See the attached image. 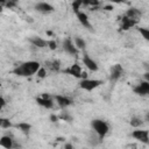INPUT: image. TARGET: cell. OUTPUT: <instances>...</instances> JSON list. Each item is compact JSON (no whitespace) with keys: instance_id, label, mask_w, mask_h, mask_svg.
Listing matches in <instances>:
<instances>
[{"instance_id":"obj_12","label":"cell","mask_w":149,"mask_h":149,"mask_svg":"<svg viewBox=\"0 0 149 149\" xmlns=\"http://www.w3.org/2000/svg\"><path fill=\"white\" fill-rule=\"evenodd\" d=\"M55 100L57 102V105L62 108H65L68 106H70L72 104V100L69 98V97H65V95H61V94H57L55 95Z\"/></svg>"},{"instance_id":"obj_1","label":"cell","mask_w":149,"mask_h":149,"mask_svg":"<svg viewBox=\"0 0 149 149\" xmlns=\"http://www.w3.org/2000/svg\"><path fill=\"white\" fill-rule=\"evenodd\" d=\"M40 68H41V65L38 62L28 61V62H24V63L17 65L13 70V73H15L16 76H21V77H29V76L35 74Z\"/></svg>"},{"instance_id":"obj_13","label":"cell","mask_w":149,"mask_h":149,"mask_svg":"<svg viewBox=\"0 0 149 149\" xmlns=\"http://www.w3.org/2000/svg\"><path fill=\"white\" fill-rule=\"evenodd\" d=\"M0 147L5 148V149H13L14 148V141L10 136L8 135H3L0 137Z\"/></svg>"},{"instance_id":"obj_7","label":"cell","mask_w":149,"mask_h":149,"mask_svg":"<svg viewBox=\"0 0 149 149\" xmlns=\"http://www.w3.org/2000/svg\"><path fill=\"white\" fill-rule=\"evenodd\" d=\"M81 72H83L81 71V68L77 63L70 65L69 68H66L64 70V73H68V74H70V76H72L74 78H81Z\"/></svg>"},{"instance_id":"obj_4","label":"cell","mask_w":149,"mask_h":149,"mask_svg":"<svg viewBox=\"0 0 149 149\" xmlns=\"http://www.w3.org/2000/svg\"><path fill=\"white\" fill-rule=\"evenodd\" d=\"M122 74H123V68L120 64H114L109 71V80L116 81L122 77Z\"/></svg>"},{"instance_id":"obj_18","label":"cell","mask_w":149,"mask_h":149,"mask_svg":"<svg viewBox=\"0 0 149 149\" xmlns=\"http://www.w3.org/2000/svg\"><path fill=\"white\" fill-rule=\"evenodd\" d=\"M15 127H16L20 132H22L24 135H28L29 132H30V129H31V125L28 123V122H19V123L15 125Z\"/></svg>"},{"instance_id":"obj_19","label":"cell","mask_w":149,"mask_h":149,"mask_svg":"<svg viewBox=\"0 0 149 149\" xmlns=\"http://www.w3.org/2000/svg\"><path fill=\"white\" fill-rule=\"evenodd\" d=\"M45 64H47L48 68L51 69L52 71H59V69H61V62H59L58 59H54V61H51V62H47Z\"/></svg>"},{"instance_id":"obj_29","label":"cell","mask_w":149,"mask_h":149,"mask_svg":"<svg viewBox=\"0 0 149 149\" xmlns=\"http://www.w3.org/2000/svg\"><path fill=\"white\" fill-rule=\"evenodd\" d=\"M58 120H59V118H58L56 114H51V115H50V121H51V122H57Z\"/></svg>"},{"instance_id":"obj_14","label":"cell","mask_w":149,"mask_h":149,"mask_svg":"<svg viewBox=\"0 0 149 149\" xmlns=\"http://www.w3.org/2000/svg\"><path fill=\"white\" fill-rule=\"evenodd\" d=\"M76 15H77L78 21H79V22H80L85 28L91 29V23H90V20H88V16H87V14H86V13H84V12L79 10L78 13H76Z\"/></svg>"},{"instance_id":"obj_9","label":"cell","mask_w":149,"mask_h":149,"mask_svg":"<svg viewBox=\"0 0 149 149\" xmlns=\"http://www.w3.org/2000/svg\"><path fill=\"white\" fill-rule=\"evenodd\" d=\"M63 49H64L68 54H70V55H77V54H78V49L74 47L73 42H72L71 38H69V37L63 41Z\"/></svg>"},{"instance_id":"obj_8","label":"cell","mask_w":149,"mask_h":149,"mask_svg":"<svg viewBox=\"0 0 149 149\" xmlns=\"http://www.w3.org/2000/svg\"><path fill=\"white\" fill-rule=\"evenodd\" d=\"M36 102H37L40 106H42V107H44V108H47V109H50V108L54 107V101L50 99V97H49L48 94H43L42 97L36 98Z\"/></svg>"},{"instance_id":"obj_23","label":"cell","mask_w":149,"mask_h":149,"mask_svg":"<svg viewBox=\"0 0 149 149\" xmlns=\"http://www.w3.org/2000/svg\"><path fill=\"white\" fill-rule=\"evenodd\" d=\"M81 6H83V1H80V0L73 1V2H72V9H73V12H74V13H78Z\"/></svg>"},{"instance_id":"obj_17","label":"cell","mask_w":149,"mask_h":149,"mask_svg":"<svg viewBox=\"0 0 149 149\" xmlns=\"http://www.w3.org/2000/svg\"><path fill=\"white\" fill-rule=\"evenodd\" d=\"M125 16H127L128 19H132V20H134V21H137V20L140 19V16H141V13H140V10L136 9V8H129V9L126 12Z\"/></svg>"},{"instance_id":"obj_24","label":"cell","mask_w":149,"mask_h":149,"mask_svg":"<svg viewBox=\"0 0 149 149\" xmlns=\"http://www.w3.org/2000/svg\"><path fill=\"white\" fill-rule=\"evenodd\" d=\"M137 30L140 31V34L143 36L144 40H149V30H148L147 28H141V27H139Z\"/></svg>"},{"instance_id":"obj_32","label":"cell","mask_w":149,"mask_h":149,"mask_svg":"<svg viewBox=\"0 0 149 149\" xmlns=\"http://www.w3.org/2000/svg\"><path fill=\"white\" fill-rule=\"evenodd\" d=\"M144 78H146V81H149V73L148 72L144 73Z\"/></svg>"},{"instance_id":"obj_20","label":"cell","mask_w":149,"mask_h":149,"mask_svg":"<svg viewBox=\"0 0 149 149\" xmlns=\"http://www.w3.org/2000/svg\"><path fill=\"white\" fill-rule=\"evenodd\" d=\"M73 44L77 49H85V47H86V42L81 37H74V43Z\"/></svg>"},{"instance_id":"obj_10","label":"cell","mask_w":149,"mask_h":149,"mask_svg":"<svg viewBox=\"0 0 149 149\" xmlns=\"http://www.w3.org/2000/svg\"><path fill=\"white\" fill-rule=\"evenodd\" d=\"M35 9L40 13H43V14H47V13H51L54 12V6L48 3V2H37L35 5Z\"/></svg>"},{"instance_id":"obj_28","label":"cell","mask_w":149,"mask_h":149,"mask_svg":"<svg viewBox=\"0 0 149 149\" xmlns=\"http://www.w3.org/2000/svg\"><path fill=\"white\" fill-rule=\"evenodd\" d=\"M6 104H7V102H6V100H5V98L0 95V109H2V108H3L5 106H6Z\"/></svg>"},{"instance_id":"obj_33","label":"cell","mask_w":149,"mask_h":149,"mask_svg":"<svg viewBox=\"0 0 149 149\" xmlns=\"http://www.w3.org/2000/svg\"><path fill=\"white\" fill-rule=\"evenodd\" d=\"M1 12H2V6L0 5V13H1Z\"/></svg>"},{"instance_id":"obj_16","label":"cell","mask_w":149,"mask_h":149,"mask_svg":"<svg viewBox=\"0 0 149 149\" xmlns=\"http://www.w3.org/2000/svg\"><path fill=\"white\" fill-rule=\"evenodd\" d=\"M29 41H30V43H31L34 47H37V48H45V47L48 45V41L43 40L42 37H38V36L30 37Z\"/></svg>"},{"instance_id":"obj_3","label":"cell","mask_w":149,"mask_h":149,"mask_svg":"<svg viewBox=\"0 0 149 149\" xmlns=\"http://www.w3.org/2000/svg\"><path fill=\"white\" fill-rule=\"evenodd\" d=\"M101 84H102V81L99 80V79H88V78H86V79L80 80L79 87L81 90H85V91H93L97 87H99Z\"/></svg>"},{"instance_id":"obj_30","label":"cell","mask_w":149,"mask_h":149,"mask_svg":"<svg viewBox=\"0 0 149 149\" xmlns=\"http://www.w3.org/2000/svg\"><path fill=\"white\" fill-rule=\"evenodd\" d=\"M64 149H73V146L71 143H66L65 147H64Z\"/></svg>"},{"instance_id":"obj_15","label":"cell","mask_w":149,"mask_h":149,"mask_svg":"<svg viewBox=\"0 0 149 149\" xmlns=\"http://www.w3.org/2000/svg\"><path fill=\"white\" fill-rule=\"evenodd\" d=\"M137 21H134L132 19H128L127 16H122L121 17V29L122 30H128L130 28H133L136 24Z\"/></svg>"},{"instance_id":"obj_26","label":"cell","mask_w":149,"mask_h":149,"mask_svg":"<svg viewBox=\"0 0 149 149\" xmlns=\"http://www.w3.org/2000/svg\"><path fill=\"white\" fill-rule=\"evenodd\" d=\"M58 118H59V119H62V120H65V121H68V122H71V121H72V116H71V115H69L68 113H64V112H63Z\"/></svg>"},{"instance_id":"obj_27","label":"cell","mask_w":149,"mask_h":149,"mask_svg":"<svg viewBox=\"0 0 149 149\" xmlns=\"http://www.w3.org/2000/svg\"><path fill=\"white\" fill-rule=\"evenodd\" d=\"M47 47H48L50 50H56V48H57V43H56V41H54V40H49Z\"/></svg>"},{"instance_id":"obj_25","label":"cell","mask_w":149,"mask_h":149,"mask_svg":"<svg viewBox=\"0 0 149 149\" xmlns=\"http://www.w3.org/2000/svg\"><path fill=\"white\" fill-rule=\"evenodd\" d=\"M36 74H37L38 78H45V77H47V70H45L43 66H41V68L37 70Z\"/></svg>"},{"instance_id":"obj_11","label":"cell","mask_w":149,"mask_h":149,"mask_svg":"<svg viewBox=\"0 0 149 149\" xmlns=\"http://www.w3.org/2000/svg\"><path fill=\"white\" fill-rule=\"evenodd\" d=\"M83 63H84V65H85L88 70H91V71H93V72L98 71V69H99L98 64H97L88 55H84V56H83Z\"/></svg>"},{"instance_id":"obj_5","label":"cell","mask_w":149,"mask_h":149,"mask_svg":"<svg viewBox=\"0 0 149 149\" xmlns=\"http://www.w3.org/2000/svg\"><path fill=\"white\" fill-rule=\"evenodd\" d=\"M132 136L135 140H139L140 142H142L144 144H147L149 142V134H148V130H146V129H136V130H133Z\"/></svg>"},{"instance_id":"obj_21","label":"cell","mask_w":149,"mask_h":149,"mask_svg":"<svg viewBox=\"0 0 149 149\" xmlns=\"http://www.w3.org/2000/svg\"><path fill=\"white\" fill-rule=\"evenodd\" d=\"M12 126H13V125H12V122H10L9 119H7V118H0V128L8 129V128H10Z\"/></svg>"},{"instance_id":"obj_6","label":"cell","mask_w":149,"mask_h":149,"mask_svg":"<svg viewBox=\"0 0 149 149\" xmlns=\"http://www.w3.org/2000/svg\"><path fill=\"white\" fill-rule=\"evenodd\" d=\"M134 93L139 94V95H147L149 93V81H146V80H142L140 81L134 88H133Z\"/></svg>"},{"instance_id":"obj_2","label":"cell","mask_w":149,"mask_h":149,"mask_svg":"<svg viewBox=\"0 0 149 149\" xmlns=\"http://www.w3.org/2000/svg\"><path fill=\"white\" fill-rule=\"evenodd\" d=\"M91 126H92L93 130L95 132V134L99 136L100 140L104 139L107 135V133L109 132V127H108L107 122L104 121V120H101V119H94V120H92L91 121Z\"/></svg>"},{"instance_id":"obj_31","label":"cell","mask_w":149,"mask_h":149,"mask_svg":"<svg viewBox=\"0 0 149 149\" xmlns=\"http://www.w3.org/2000/svg\"><path fill=\"white\" fill-rule=\"evenodd\" d=\"M104 9H105V10H112V9H113V6H105Z\"/></svg>"},{"instance_id":"obj_22","label":"cell","mask_w":149,"mask_h":149,"mask_svg":"<svg viewBox=\"0 0 149 149\" xmlns=\"http://www.w3.org/2000/svg\"><path fill=\"white\" fill-rule=\"evenodd\" d=\"M129 123H130L132 127H134V128H139V127L142 125V120H141L140 118H137V116H134V118L130 119Z\"/></svg>"}]
</instances>
